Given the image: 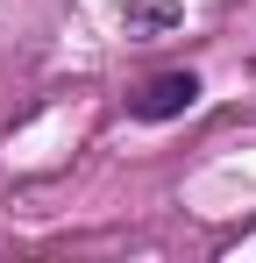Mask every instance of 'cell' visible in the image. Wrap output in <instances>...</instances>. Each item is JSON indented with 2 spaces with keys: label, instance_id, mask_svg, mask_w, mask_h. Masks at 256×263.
<instances>
[{
  "label": "cell",
  "instance_id": "6da1fadb",
  "mask_svg": "<svg viewBox=\"0 0 256 263\" xmlns=\"http://www.w3.org/2000/svg\"><path fill=\"white\" fill-rule=\"evenodd\" d=\"M199 100V79L192 71H157V79H142V86L128 92V114L135 121H171V114H185Z\"/></svg>",
  "mask_w": 256,
  "mask_h": 263
},
{
  "label": "cell",
  "instance_id": "7a4b0ae2",
  "mask_svg": "<svg viewBox=\"0 0 256 263\" xmlns=\"http://www.w3.org/2000/svg\"><path fill=\"white\" fill-rule=\"evenodd\" d=\"M121 22H128V36H135V29H164V22H178V7H171V0H135Z\"/></svg>",
  "mask_w": 256,
  "mask_h": 263
}]
</instances>
